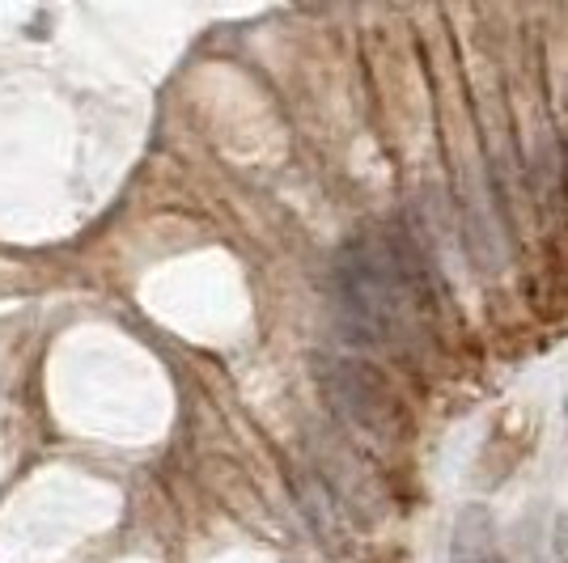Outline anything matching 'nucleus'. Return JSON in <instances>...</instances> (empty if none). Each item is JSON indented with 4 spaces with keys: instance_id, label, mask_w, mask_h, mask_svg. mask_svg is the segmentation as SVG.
Masks as SVG:
<instances>
[{
    "instance_id": "4",
    "label": "nucleus",
    "mask_w": 568,
    "mask_h": 563,
    "mask_svg": "<svg viewBox=\"0 0 568 563\" xmlns=\"http://www.w3.org/2000/svg\"><path fill=\"white\" fill-rule=\"evenodd\" d=\"M551 555L556 563H568V516H556L551 525Z\"/></svg>"
},
{
    "instance_id": "1",
    "label": "nucleus",
    "mask_w": 568,
    "mask_h": 563,
    "mask_svg": "<svg viewBox=\"0 0 568 563\" xmlns=\"http://www.w3.org/2000/svg\"><path fill=\"white\" fill-rule=\"evenodd\" d=\"M335 318L356 348L399 356L420 339L428 272L399 229H369L339 246L332 267Z\"/></svg>"
},
{
    "instance_id": "2",
    "label": "nucleus",
    "mask_w": 568,
    "mask_h": 563,
    "mask_svg": "<svg viewBox=\"0 0 568 563\" xmlns=\"http://www.w3.org/2000/svg\"><path fill=\"white\" fill-rule=\"evenodd\" d=\"M314 377H318L323 395L332 402V416L344 423L348 437H356L361 446H395V437H399V407L390 399L386 381L369 365L344 360V356H318Z\"/></svg>"
},
{
    "instance_id": "5",
    "label": "nucleus",
    "mask_w": 568,
    "mask_h": 563,
    "mask_svg": "<svg viewBox=\"0 0 568 563\" xmlns=\"http://www.w3.org/2000/svg\"><path fill=\"white\" fill-rule=\"evenodd\" d=\"M565 420H568V399H565Z\"/></svg>"
},
{
    "instance_id": "3",
    "label": "nucleus",
    "mask_w": 568,
    "mask_h": 563,
    "mask_svg": "<svg viewBox=\"0 0 568 563\" xmlns=\"http://www.w3.org/2000/svg\"><path fill=\"white\" fill-rule=\"evenodd\" d=\"M450 563H505L500 560L497 516L484 504H467L454 516L450 530Z\"/></svg>"
}]
</instances>
